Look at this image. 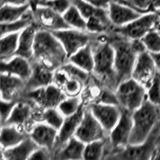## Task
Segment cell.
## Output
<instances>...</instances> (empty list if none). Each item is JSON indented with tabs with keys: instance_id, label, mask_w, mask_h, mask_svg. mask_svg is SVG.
<instances>
[{
	"instance_id": "4",
	"label": "cell",
	"mask_w": 160,
	"mask_h": 160,
	"mask_svg": "<svg viewBox=\"0 0 160 160\" xmlns=\"http://www.w3.org/2000/svg\"><path fill=\"white\" fill-rule=\"evenodd\" d=\"M107 39L114 48V68L117 85L132 76V71L137 54L131 47V39L124 37L116 32L110 31Z\"/></svg>"
},
{
	"instance_id": "11",
	"label": "cell",
	"mask_w": 160,
	"mask_h": 160,
	"mask_svg": "<svg viewBox=\"0 0 160 160\" xmlns=\"http://www.w3.org/2000/svg\"><path fill=\"white\" fill-rule=\"evenodd\" d=\"M31 8L34 13L35 23L37 24L39 29H45L53 32L70 28L64 20L62 14L54 11L53 9L37 4H31Z\"/></svg>"
},
{
	"instance_id": "50",
	"label": "cell",
	"mask_w": 160,
	"mask_h": 160,
	"mask_svg": "<svg viewBox=\"0 0 160 160\" xmlns=\"http://www.w3.org/2000/svg\"><path fill=\"white\" fill-rule=\"evenodd\" d=\"M113 1H117V2H120L119 0H113ZM120 3H121V2H120Z\"/></svg>"
},
{
	"instance_id": "34",
	"label": "cell",
	"mask_w": 160,
	"mask_h": 160,
	"mask_svg": "<svg viewBox=\"0 0 160 160\" xmlns=\"http://www.w3.org/2000/svg\"><path fill=\"white\" fill-rule=\"evenodd\" d=\"M145 44L146 50L150 53L160 52V33L157 30L152 29L141 38Z\"/></svg>"
},
{
	"instance_id": "19",
	"label": "cell",
	"mask_w": 160,
	"mask_h": 160,
	"mask_svg": "<svg viewBox=\"0 0 160 160\" xmlns=\"http://www.w3.org/2000/svg\"><path fill=\"white\" fill-rule=\"evenodd\" d=\"M84 112H85V109L82 106L76 113L65 117V120H64L61 128L58 130L57 143H56V146H55L54 150L59 149L61 146H63L70 138L75 136V133H76L79 125L82 121V118L84 116Z\"/></svg>"
},
{
	"instance_id": "39",
	"label": "cell",
	"mask_w": 160,
	"mask_h": 160,
	"mask_svg": "<svg viewBox=\"0 0 160 160\" xmlns=\"http://www.w3.org/2000/svg\"><path fill=\"white\" fill-rule=\"evenodd\" d=\"M96 102L103 103V104H110V105H118L119 106V100L117 97V94L115 89H110V88H105L100 92L98 100Z\"/></svg>"
},
{
	"instance_id": "23",
	"label": "cell",
	"mask_w": 160,
	"mask_h": 160,
	"mask_svg": "<svg viewBox=\"0 0 160 160\" xmlns=\"http://www.w3.org/2000/svg\"><path fill=\"white\" fill-rule=\"evenodd\" d=\"M38 145L28 136L22 142L7 149L1 148V160H24L29 159Z\"/></svg>"
},
{
	"instance_id": "30",
	"label": "cell",
	"mask_w": 160,
	"mask_h": 160,
	"mask_svg": "<svg viewBox=\"0 0 160 160\" xmlns=\"http://www.w3.org/2000/svg\"><path fill=\"white\" fill-rule=\"evenodd\" d=\"M62 16L70 28H74L78 30H86L87 31L86 19H85L82 13L80 12V10L74 4H72L62 14Z\"/></svg>"
},
{
	"instance_id": "32",
	"label": "cell",
	"mask_w": 160,
	"mask_h": 160,
	"mask_svg": "<svg viewBox=\"0 0 160 160\" xmlns=\"http://www.w3.org/2000/svg\"><path fill=\"white\" fill-rule=\"evenodd\" d=\"M108 139V138H107ZM107 139L95 140V141L85 144L83 159H100L105 152V141Z\"/></svg>"
},
{
	"instance_id": "8",
	"label": "cell",
	"mask_w": 160,
	"mask_h": 160,
	"mask_svg": "<svg viewBox=\"0 0 160 160\" xmlns=\"http://www.w3.org/2000/svg\"><path fill=\"white\" fill-rule=\"evenodd\" d=\"M159 17V13L156 12H147L142 14L130 23L123 25V26L115 27L113 26L110 31L116 32L124 37L129 39H141L145 34L150 30L155 28V25Z\"/></svg>"
},
{
	"instance_id": "46",
	"label": "cell",
	"mask_w": 160,
	"mask_h": 160,
	"mask_svg": "<svg viewBox=\"0 0 160 160\" xmlns=\"http://www.w3.org/2000/svg\"><path fill=\"white\" fill-rule=\"evenodd\" d=\"M151 12H156L160 14V0H152Z\"/></svg>"
},
{
	"instance_id": "44",
	"label": "cell",
	"mask_w": 160,
	"mask_h": 160,
	"mask_svg": "<svg viewBox=\"0 0 160 160\" xmlns=\"http://www.w3.org/2000/svg\"><path fill=\"white\" fill-rule=\"evenodd\" d=\"M88 3L94 5L96 7H100V8H108L110 2L112 0H85Z\"/></svg>"
},
{
	"instance_id": "9",
	"label": "cell",
	"mask_w": 160,
	"mask_h": 160,
	"mask_svg": "<svg viewBox=\"0 0 160 160\" xmlns=\"http://www.w3.org/2000/svg\"><path fill=\"white\" fill-rule=\"evenodd\" d=\"M53 33L62 43L63 47L67 52L68 58L80 48L91 43L93 40L98 37V35H100L91 33L86 30H78L74 28L57 30V31H53Z\"/></svg>"
},
{
	"instance_id": "43",
	"label": "cell",
	"mask_w": 160,
	"mask_h": 160,
	"mask_svg": "<svg viewBox=\"0 0 160 160\" xmlns=\"http://www.w3.org/2000/svg\"><path fill=\"white\" fill-rule=\"evenodd\" d=\"M131 47L133 49V51L136 53L137 55L141 54L145 51H147L146 47H145V44L143 42L142 39H131Z\"/></svg>"
},
{
	"instance_id": "35",
	"label": "cell",
	"mask_w": 160,
	"mask_h": 160,
	"mask_svg": "<svg viewBox=\"0 0 160 160\" xmlns=\"http://www.w3.org/2000/svg\"><path fill=\"white\" fill-rule=\"evenodd\" d=\"M60 68H62L64 71L68 74L69 77L78 79L83 83H85L89 79V74H90L89 72L85 71V70L78 67L77 65H75V64L69 62V61L65 63L63 66L60 67Z\"/></svg>"
},
{
	"instance_id": "1",
	"label": "cell",
	"mask_w": 160,
	"mask_h": 160,
	"mask_svg": "<svg viewBox=\"0 0 160 160\" xmlns=\"http://www.w3.org/2000/svg\"><path fill=\"white\" fill-rule=\"evenodd\" d=\"M32 61H38L55 71L68 62V55L62 43L52 31L38 29Z\"/></svg>"
},
{
	"instance_id": "42",
	"label": "cell",
	"mask_w": 160,
	"mask_h": 160,
	"mask_svg": "<svg viewBox=\"0 0 160 160\" xmlns=\"http://www.w3.org/2000/svg\"><path fill=\"white\" fill-rule=\"evenodd\" d=\"M53 151L50 150L48 148L45 147H37L36 149L34 150V152L31 154L29 159H38V160H46V159H50L53 158L52 156Z\"/></svg>"
},
{
	"instance_id": "25",
	"label": "cell",
	"mask_w": 160,
	"mask_h": 160,
	"mask_svg": "<svg viewBox=\"0 0 160 160\" xmlns=\"http://www.w3.org/2000/svg\"><path fill=\"white\" fill-rule=\"evenodd\" d=\"M29 134L24 132L18 126L15 125H2L1 128V136H0V141H1V148L7 149L13 147L15 145L22 142L25 138H27Z\"/></svg>"
},
{
	"instance_id": "17",
	"label": "cell",
	"mask_w": 160,
	"mask_h": 160,
	"mask_svg": "<svg viewBox=\"0 0 160 160\" xmlns=\"http://www.w3.org/2000/svg\"><path fill=\"white\" fill-rule=\"evenodd\" d=\"M107 9L109 18L111 20L113 26L115 27L126 25L138 18L139 16H141L142 14H144L138 11L137 9L129 6V5L113 1V0L110 2Z\"/></svg>"
},
{
	"instance_id": "18",
	"label": "cell",
	"mask_w": 160,
	"mask_h": 160,
	"mask_svg": "<svg viewBox=\"0 0 160 160\" xmlns=\"http://www.w3.org/2000/svg\"><path fill=\"white\" fill-rule=\"evenodd\" d=\"M36 106L37 105H35L33 102L27 99L18 100L15 104L12 113L10 114L9 118L3 125H15L18 127L24 126L31 121L34 117L35 113H36V109H35Z\"/></svg>"
},
{
	"instance_id": "49",
	"label": "cell",
	"mask_w": 160,
	"mask_h": 160,
	"mask_svg": "<svg viewBox=\"0 0 160 160\" xmlns=\"http://www.w3.org/2000/svg\"><path fill=\"white\" fill-rule=\"evenodd\" d=\"M44 1H50V0H31V2H44Z\"/></svg>"
},
{
	"instance_id": "7",
	"label": "cell",
	"mask_w": 160,
	"mask_h": 160,
	"mask_svg": "<svg viewBox=\"0 0 160 160\" xmlns=\"http://www.w3.org/2000/svg\"><path fill=\"white\" fill-rule=\"evenodd\" d=\"M67 95L58 85L51 83L47 86L26 91L22 99H27L42 109L58 107Z\"/></svg>"
},
{
	"instance_id": "5",
	"label": "cell",
	"mask_w": 160,
	"mask_h": 160,
	"mask_svg": "<svg viewBox=\"0 0 160 160\" xmlns=\"http://www.w3.org/2000/svg\"><path fill=\"white\" fill-rule=\"evenodd\" d=\"M87 21V31L95 34L110 32L113 24L109 18L108 9L100 8L88 3L85 0H72Z\"/></svg>"
},
{
	"instance_id": "41",
	"label": "cell",
	"mask_w": 160,
	"mask_h": 160,
	"mask_svg": "<svg viewBox=\"0 0 160 160\" xmlns=\"http://www.w3.org/2000/svg\"><path fill=\"white\" fill-rule=\"evenodd\" d=\"M131 6L142 13L151 12L152 0H129Z\"/></svg>"
},
{
	"instance_id": "36",
	"label": "cell",
	"mask_w": 160,
	"mask_h": 160,
	"mask_svg": "<svg viewBox=\"0 0 160 160\" xmlns=\"http://www.w3.org/2000/svg\"><path fill=\"white\" fill-rule=\"evenodd\" d=\"M147 100L152 102L155 105L160 106V74L157 75L153 79L152 83L147 87Z\"/></svg>"
},
{
	"instance_id": "16",
	"label": "cell",
	"mask_w": 160,
	"mask_h": 160,
	"mask_svg": "<svg viewBox=\"0 0 160 160\" xmlns=\"http://www.w3.org/2000/svg\"><path fill=\"white\" fill-rule=\"evenodd\" d=\"M26 92V80L1 72V99L21 100Z\"/></svg>"
},
{
	"instance_id": "27",
	"label": "cell",
	"mask_w": 160,
	"mask_h": 160,
	"mask_svg": "<svg viewBox=\"0 0 160 160\" xmlns=\"http://www.w3.org/2000/svg\"><path fill=\"white\" fill-rule=\"evenodd\" d=\"M19 33H9L1 36V41H0L1 61H7L16 55L19 42Z\"/></svg>"
},
{
	"instance_id": "37",
	"label": "cell",
	"mask_w": 160,
	"mask_h": 160,
	"mask_svg": "<svg viewBox=\"0 0 160 160\" xmlns=\"http://www.w3.org/2000/svg\"><path fill=\"white\" fill-rule=\"evenodd\" d=\"M31 4H37V5H44L49 8L53 9L60 14H63L66 10L73 4L72 0H50V1H44V2H30Z\"/></svg>"
},
{
	"instance_id": "33",
	"label": "cell",
	"mask_w": 160,
	"mask_h": 160,
	"mask_svg": "<svg viewBox=\"0 0 160 160\" xmlns=\"http://www.w3.org/2000/svg\"><path fill=\"white\" fill-rule=\"evenodd\" d=\"M82 106L81 99L78 96H66L58 105V109L65 117H67L76 113Z\"/></svg>"
},
{
	"instance_id": "2",
	"label": "cell",
	"mask_w": 160,
	"mask_h": 160,
	"mask_svg": "<svg viewBox=\"0 0 160 160\" xmlns=\"http://www.w3.org/2000/svg\"><path fill=\"white\" fill-rule=\"evenodd\" d=\"M132 118L133 129L129 145L137 146L146 141L160 122V106L145 100L141 106L132 112Z\"/></svg>"
},
{
	"instance_id": "40",
	"label": "cell",
	"mask_w": 160,
	"mask_h": 160,
	"mask_svg": "<svg viewBox=\"0 0 160 160\" xmlns=\"http://www.w3.org/2000/svg\"><path fill=\"white\" fill-rule=\"evenodd\" d=\"M17 101L15 100H5L1 99V104H0V115H1V125H3L6 120L9 118L10 114L12 113L15 104Z\"/></svg>"
},
{
	"instance_id": "10",
	"label": "cell",
	"mask_w": 160,
	"mask_h": 160,
	"mask_svg": "<svg viewBox=\"0 0 160 160\" xmlns=\"http://www.w3.org/2000/svg\"><path fill=\"white\" fill-rule=\"evenodd\" d=\"M122 109V108H121ZM133 129L132 111L122 109L121 116L113 129L108 134V140L111 146L117 149H124L129 145Z\"/></svg>"
},
{
	"instance_id": "48",
	"label": "cell",
	"mask_w": 160,
	"mask_h": 160,
	"mask_svg": "<svg viewBox=\"0 0 160 160\" xmlns=\"http://www.w3.org/2000/svg\"><path fill=\"white\" fill-rule=\"evenodd\" d=\"M120 2L121 3H123V4H126V5H129V6H131V4H130V2H129V0H119ZM132 7V6H131Z\"/></svg>"
},
{
	"instance_id": "6",
	"label": "cell",
	"mask_w": 160,
	"mask_h": 160,
	"mask_svg": "<svg viewBox=\"0 0 160 160\" xmlns=\"http://www.w3.org/2000/svg\"><path fill=\"white\" fill-rule=\"evenodd\" d=\"M115 91L119 100V106L132 112L147 100V88L132 77L120 82Z\"/></svg>"
},
{
	"instance_id": "47",
	"label": "cell",
	"mask_w": 160,
	"mask_h": 160,
	"mask_svg": "<svg viewBox=\"0 0 160 160\" xmlns=\"http://www.w3.org/2000/svg\"><path fill=\"white\" fill-rule=\"evenodd\" d=\"M153 60L155 62V65H156V68L158 70V72H160V52L157 53H151Z\"/></svg>"
},
{
	"instance_id": "24",
	"label": "cell",
	"mask_w": 160,
	"mask_h": 160,
	"mask_svg": "<svg viewBox=\"0 0 160 160\" xmlns=\"http://www.w3.org/2000/svg\"><path fill=\"white\" fill-rule=\"evenodd\" d=\"M68 61L89 73H93L94 69V52L92 42L80 48L76 52L69 56Z\"/></svg>"
},
{
	"instance_id": "22",
	"label": "cell",
	"mask_w": 160,
	"mask_h": 160,
	"mask_svg": "<svg viewBox=\"0 0 160 160\" xmlns=\"http://www.w3.org/2000/svg\"><path fill=\"white\" fill-rule=\"evenodd\" d=\"M38 29L39 27L34 22L28 25L26 28H24L19 33V42H18V49L16 55L27 58L32 61L34 56L35 38H36V33L38 31Z\"/></svg>"
},
{
	"instance_id": "15",
	"label": "cell",
	"mask_w": 160,
	"mask_h": 160,
	"mask_svg": "<svg viewBox=\"0 0 160 160\" xmlns=\"http://www.w3.org/2000/svg\"><path fill=\"white\" fill-rule=\"evenodd\" d=\"M29 136L39 147L54 150L57 143L58 130L44 121L34 123L29 131Z\"/></svg>"
},
{
	"instance_id": "45",
	"label": "cell",
	"mask_w": 160,
	"mask_h": 160,
	"mask_svg": "<svg viewBox=\"0 0 160 160\" xmlns=\"http://www.w3.org/2000/svg\"><path fill=\"white\" fill-rule=\"evenodd\" d=\"M31 2V0H1V4H13V5H25Z\"/></svg>"
},
{
	"instance_id": "38",
	"label": "cell",
	"mask_w": 160,
	"mask_h": 160,
	"mask_svg": "<svg viewBox=\"0 0 160 160\" xmlns=\"http://www.w3.org/2000/svg\"><path fill=\"white\" fill-rule=\"evenodd\" d=\"M82 85L83 82H81L80 80L69 77L67 81L63 85L62 89L66 93L67 96H79L82 89Z\"/></svg>"
},
{
	"instance_id": "20",
	"label": "cell",
	"mask_w": 160,
	"mask_h": 160,
	"mask_svg": "<svg viewBox=\"0 0 160 160\" xmlns=\"http://www.w3.org/2000/svg\"><path fill=\"white\" fill-rule=\"evenodd\" d=\"M54 71L38 61H32V73L26 80V91L53 83Z\"/></svg>"
},
{
	"instance_id": "3",
	"label": "cell",
	"mask_w": 160,
	"mask_h": 160,
	"mask_svg": "<svg viewBox=\"0 0 160 160\" xmlns=\"http://www.w3.org/2000/svg\"><path fill=\"white\" fill-rule=\"evenodd\" d=\"M101 35L102 34L98 35V37L92 41L94 52L93 73L103 80L108 88L116 89L117 82L114 68V48L108 41L107 36H105L104 40H101Z\"/></svg>"
},
{
	"instance_id": "13",
	"label": "cell",
	"mask_w": 160,
	"mask_h": 160,
	"mask_svg": "<svg viewBox=\"0 0 160 160\" xmlns=\"http://www.w3.org/2000/svg\"><path fill=\"white\" fill-rule=\"evenodd\" d=\"M157 71L158 70L153 60L152 54L145 51L137 55L131 77L147 88L157 75Z\"/></svg>"
},
{
	"instance_id": "14",
	"label": "cell",
	"mask_w": 160,
	"mask_h": 160,
	"mask_svg": "<svg viewBox=\"0 0 160 160\" xmlns=\"http://www.w3.org/2000/svg\"><path fill=\"white\" fill-rule=\"evenodd\" d=\"M89 110L101 123L108 134L118 122L122 112L121 107L118 106V105L103 104L99 102L90 105Z\"/></svg>"
},
{
	"instance_id": "29",
	"label": "cell",
	"mask_w": 160,
	"mask_h": 160,
	"mask_svg": "<svg viewBox=\"0 0 160 160\" xmlns=\"http://www.w3.org/2000/svg\"><path fill=\"white\" fill-rule=\"evenodd\" d=\"M35 22L34 13L32 8H30L25 15L16 21L8 22V23H1V36L9 33H19L21 32L24 28H26L28 25Z\"/></svg>"
},
{
	"instance_id": "12",
	"label": "cell",
	"mask_w": 160,
	"mask_h": 160,
	"mask_svg": "<svg viewBox=\"0 0 160 160\" xmlns=\"http://www.w3.org/2000/svg\"><path fill=\"white\" fill-rule=\"evenodd\" d=\"M75 136L87 144L95 140L107 139L108 133L93 113L90 110H85L82 121L75 133Z\"/></svg>"
},
{
	"instance_id": "21",
	"label": "cell",
	"mask_w": 160,
	"mask_h": 160,
	"mask_svg": "<svg viewBox=\"0 0 160 160\" xmlns=\"http://www.w3.org/2000/svg\"><path fill=\"white\" fill-rule=\"evenodd\" d=\"M1 72L27 80L32 73V61L19 55H15L7 61H1Z\"/></svg>"
},
{
	"instance_id": "31",
	"label": "cell",
	"mask_w": 160,
	"mask_h": 160,
	"mask_svg": "<svg viewBox=\"0 0 160 160\" xmlns=\"http://www.w3.org/2000/svg\"><path fill=\"white\" fill-rule=\"evenodd\" d=\"M65 120V116L58 109V107L46 108L43 110L42 113V121L47 123L53 128L59 130Z\"/></svg>"
},
{
	"instance_id": "28",
	"label": "cell",
	"mask_w": 160,
	"mask_h": 160,
	"mask_svg": "<svg viewBox=\"0 0 160 160\" xmlns=\"http://www.w3.org/2000/svg\"><path fill=\"white\" fill-rule=\"evenodd\" d=\"M31 8V4L25 5H13V4H2L1 12H0V20L1 23L13 22L22 18L25 13Z\"/></svg>"
},
{
	"instance_id": "26",
	"label": "cell",
	"mask_w": 160,
	"mask_h": 160,
	"mask_svg": "<svg viewBox=\"0 0 160 160\" xmlns=\"http://www.w3.org/2000/svg\"><path fill=\"white\" fill-rule=\"evenodd\" d=\"M84 148L85 143L76 136H73L63 146L53 152H57L58 154L55 157L60 159H83Z\"/></svg>"
}]
</instances>
